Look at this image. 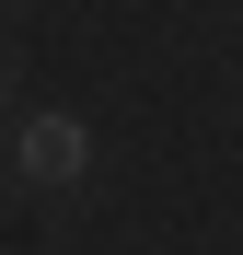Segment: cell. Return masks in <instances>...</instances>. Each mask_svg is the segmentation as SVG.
I'll list each match as a JSON object with an SVG mask.
<instances>
[{"mask_svg":"<svg viewBox=\"0 0 243 255\" xmlns=\"http://www.w3.org/2000/svg\"><path fill=\"white\" fill-rule=\"evenodd\" d=\"M23 174L35 186H81V174H93V128H81V116H23Z\"/></svg>","mask_w":243,"mask_h":255,"instance_id":"cell-1","label":"cell"},{"mask_svg":"<svg viewBox=\"0 0 243 255\" xmlns=\"http://www.w3.org/2000/svg\"><path fill=\"white\" fill-rule=\"evenodd\" d=\"M0 93H12V81H0Z\"/></svg>","mask_w":243,"mask_h":255,"instance_id":"cell-2","label":"cell"}]
</instances>
